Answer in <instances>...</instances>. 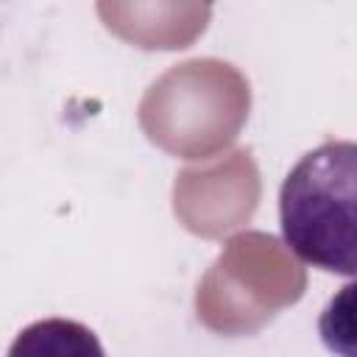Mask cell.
Instances as JSON below:
<instances>
[{
  "instance_id": "obj_1",
  "label": "cell",
  "mask_w": 357,
  "mask_h": 357,
  "mask_svg": "<svg viewBox=\"0 0 357 357\" xmlns=\"http://www.w3.org/2000/svg\"><path fill=\"white\" fill-rule=\"evenodd\" d=\"M357 145L329 139L307 151L279 190L284 245L307 265L354 276Z\"/></svg>"
},
{
  "instance_id": "obj_2",
  "label": "cell",
  "mask_w": 357,
  "mask_h": 357,
  "mask_svg": "<svg viewBox=\"0 0 357 357\" xmlns=\"http://www.w3.org/2000/svg\"><path fill=\"white\" fill-rule=\"evenodd\" d=\"M6 357H106V349L81 321L42 318L11 340Z\"/></svg>"
}]
</instances>
